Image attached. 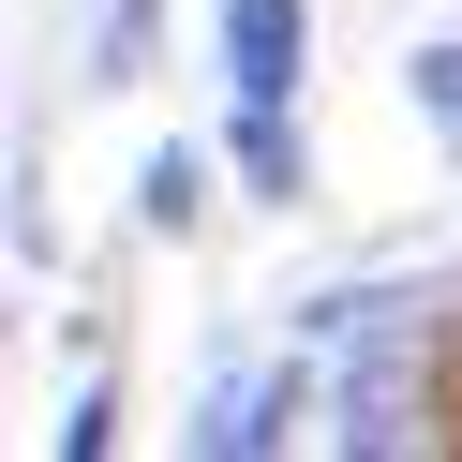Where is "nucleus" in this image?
<instances>
[{"label": "nucleus", "mask_w": 462, "mask_h": 462, "mask_svg": "<svg viewBox=\"0 0 462 462\" xmlns=\"http://www.w3.org/2000/svg\"><path fill=\"white\" fill-rule=\"evenodd\" d=\"M299 45H313V15H299V0H224V90H239V120H283V90H299Z\"/></svg>", "instance_id": "f257e3e1"}, {"label": "nucleus", "mask_w": 462, "mask_h": 462, "mask_svg": "<svg viewBox=\"0 0 462 462\" xmlns=\"http://www.w3.org/2000/svg\"><path fill=\"white\" fill-rule=\"evenodd\" d=\"M402 90H418V120L462 150V45H418V75H402Z\"/></svg>", "instance_id": "f03ea898"}, {"label": "nucleus", "mask_w": 462, "mask_h": 462, "mask_svg": "<svg viewBox=\"0 0 462 462\" xmlns=\"http://www.w3.org/2000/svg\"><path fill=\"white\" fill-rule=\"evenodd\" d=\"M283 432V388H224V418H209V448H269Z\"/></svg>", "instance_id": "7ed1b4c3"}]
</instances>
